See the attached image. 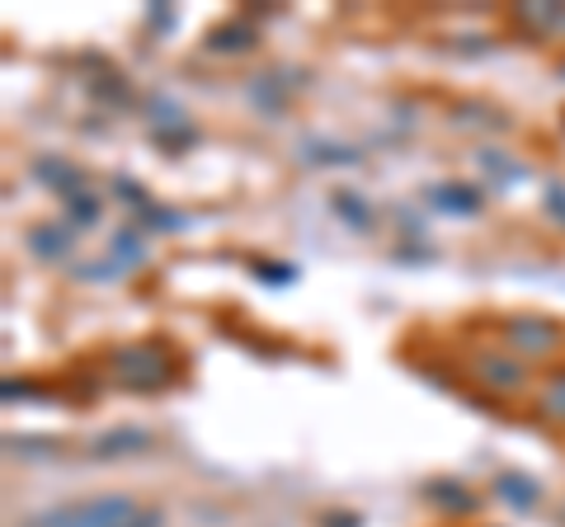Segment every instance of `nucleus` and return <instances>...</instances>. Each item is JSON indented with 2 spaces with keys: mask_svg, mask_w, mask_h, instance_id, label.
<instances>
[{
  "mask_svg": "<svg viewBox=\"0 0 565 527\" xmlns=\"http://www.w3.org/2000/svg\"><path fill=\"white\" fill-rule=\"evenodd\" d=\"M542 213L552 217L556 226H565V184H552V189H546V198H542Z\"/></svg>",
  "mask_w": 565,
  "mask_h": 527,
  "instance_id": "ddd939ff",
  "label": "nucleus"
},
{
  "mask_svg": "<svg viewBox=\"0 0 565 527\" xmlns=\"http://www.w3.org/2000/svg\"><path fill=\"white\" fill-rule=\"evenodd\" d=\"M137 448H151V433H141V429H114V433H104L90 443V452L99 456V462H114V456L122 452H137Z\"/></svg>",
  "mask_w": 565,
  "mask_h": 527,
  "instance_id": "1a4fd4ad",
  "label": "nucleus"
},
{
  "mask_svg": "<svg viewBox=\"0 0 565 527\" xmlns=\"http://www.w3.org/2000/svg\"><path fill=\"white\" fill-rule=\"evenodd\" d=\"M537 410L552 419V424H565V373H556L552 381L542 386V400H537Z\"/></svg>",
  "mask_w": 565,
  "mask_h": 527,
  "instance_id": "f8f14e48",
  "label": "nucleus"
},
{
  "mask_svg": "<svg viewBox=\"0 0 565 527\" xmlns=\"http://www.w3.org/2000/svg\"><path fill=\"white\" fill-rule=\"evenodd\" d=\"M556 340L561 330L546 315H514V321H504V344L519 348V354H552Z\"/></svg>",
  "mask_w": 565,
  "mask_h": 527,
  "instance_id": "7ed1b4c3",
  "label": "nucleus"
},
{
  "mask_svg": "<svg viewBox=\"0 0 565 527\" xmlns=\"http://www.w3.org/2000/svg\"><path fill=\"white\" fill-rule=\"evenodd\" d=\"M471 373L481 377V386H494V391H519L523 386V367L509 354H476Z\"/></svg>",
  "mask_w": 565,
  "mask_h": 527,
  "instance_id": "20e7f679",
  "label": "nucleus"
},
{
  "mask_svg": "<svg viewBox=\"0 0 565 527\" xmlns=\"http://www.w3.org/2000/svg\"><path fill=\"white\" fill-rule=\"evenodd\" d=\"M334 207H340V213H344V217H349L353 226H363V232H367V222H373V213H367L363 203H353L349 193H340V198H334Z\"/></svg>",
  "mask_w": 565,
  "mask_h": 527,
  "instance_id": "4468645a",
  "label": "nucleus"
},
{
  "mask_svg": "<svg viewBox=\"0 0 565 527\" xmlns=\"http://www.w3.org/2000/svg\"><path fill=\"white\" fill-rule=\"evenodd\" d=\"M166 514L161 508L137 504L132 495H99V499H76L62 508L29 518L24 527H161Z\"/></svg>",
  "mask_w": 565,
  "mask_h": 527,
  "instance_id": "f257e3e1",
  "label": "nucleus"
},
{
  "mask_svg": "<svg viewBox=\"0 0 565 527\" xmlns=\"http://www.w3.org/2000/svg\"><path fill=\"white\" fill-rule=\"evenodd\" d=\"M255 47V29L245 20H226L207 33V52H222V57H236V52H250Z\"/></svg>",
  "mask_w": 565,
  "mask_h": 527,
  "instance_id": "0eeeda50",
  "label": "nucleus"
},
{
  "mask_svg": "<svg viewBox=\"0 0 565 527\" xmlns=\"http://www.w3.org/2000/svg\"><path fill=\"white\" fill-rule=\"evenodd\" d=\"M326 527H359V518H353V514H334V518H326Z\"/></svg>",
  "mask_w": 565,
  "mask_h": 527,
  "instance_id": "2eb2a0df",
  "label": "nucleus"
},
{
  "mask_svg": "<svg viewBox=\"0 0 565 527\" xmlns=\"http://www.w3.org/2000/svg\"><path fill=\"white\" fill-rule=\"evenodd\" d=\"M114 377L118 386H128V391H166L174 381V363L166 354V344H128L114 354Z\"/></svg>",
  "mask_w": 565,
  "mask_h": 527,
  "instance_id": "f03ea898",
  "label": "nucleus"
},
{
  "mask_svg": "<svg viewBox=\"0 0 565 527\" xmlns=\"http://www.w3.org/2000/svg\"><path fill=\"white\" fill-rule=\"evenodd\" d=\"M429 203L438 213H452V217H467V213H481V189L471 184H444L429 193Z\"/></svg>",
  "mask_w": 565,
  "mask_h": 527,
  "instance_id": "6e6552de",
  "label": "nucleus"
},
{
  "mask_svg": "<svg viewBox=\"0 0 565 527\" xmlns=\"http://www.w3.org/2000/svg\"><path fill=\"white\" fill-rule=\"evenodd\" d=\"M71 245H76V232H71V226H33L29 232V250L39 259H47V264L66 259Z\"/></svg>",
  "mask_w": 565,
  "mask_h": 527,
  "instance_id": "39448f33",
  "label": "nucleus"
},
{
  "mask_svg": "<svg viewBox=\"0 0 565 527\" xmlns=\"http://www.w3.org/2000/svg\"><path fill=\"white\" fill-rule=\"evenodd\" d=\"M561 76H565V62H561Z\"/></svg>",
  "mask_w": 565,
  "mask_h": 527,
  "instance_id": "dca6fc26",
  "label": "nucleus"
},
{
  "mask_svg": "<svg viewBox=\"0 0 565 527\" xmlns=\"http://www.w3.org/2000/svg\"><path fill=\"white\" fill-rule=\"evenodd\" d=\"M500 499L504 504H514V508H533L537 504V481H527V476H500Z\"/></svg>",
  "mask_w": 565,
  "mask_h": 527,
  "instance_id": "9b49d317",
  "label": "nucleus"
},
{
  "mask_svg": "<svg viewBox=\"0 0 565 527\" xmlns=\"http://www.w3.org/2000/svg\"><path fill=\"white\" fill-rule=\"evenodd\" d=\"M429 499L438 508H448V514H476V499L467 495L462 485H452V481H434L429 485Z\"/></svg>",
  "mask_w": 565,
  "mask_h": 527,
  "instance_id": "9d476101",
  "label": "nucleus"
},
{
  "mask_svg": "<svg viewBox=\"0 0 565 527\" xmlns=\"http://www.w3.org/2000/svg\"><path fill=\"white\" fill-rule=\"evenodd\" d=\"M514 24L527 29L533 39H552V33L565 29V6H519L514 10Z\"/></svg>",
  "mask_w": 565,
  "mask_h": 527,
  "instance_id": "423d86ee",
  "label": "nucleus"
}]
</instances>
